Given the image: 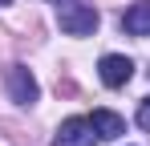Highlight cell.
I'll return each mask as SVG.
<instances>
[{
  "label": "cell",
  "instance_id": "6da1fadb",
  "mask_svg": "<svg viewBox=\"0 0 150 146\" xmlns=\"http://www.w3.org/2000/svg\"><path fill=\"white\" fill-rule=\"evenodd\" d=\"M57 24H61L69 37H89V33L98 28V8H93V4H61Z\"/></svg>",
  "mask_w": 150,
  "mask_h": 146
},
{
  "label": "cell",
  "instance_id": "7a4b0ae2",
  "mask_svg": "<svg viewBox=\"0 0 150 146\" xmlns=\"http://www.w3.org/2000/svg\"><path fill=\"white\" fill-rule=\"evenodd\" d=\"M4 81H8V97L16 101V106H33L37 101V77L25 69V65H8V73H4Z\"/></svg>",
  "mask_w": 150,
  "mask_h": 146
},
{
  "label": "cell",
  "instance_id": "3957f363",
  "mask_svg": "<svg viewBox=\"0 0 150 146\" xmlns=\"http://www.w3.org/2000/svg\"><path fill=\"white\" fill-rule=\"evenodd\" d=\"M93 142H98V130H93L89 118L61 122V130H57V138H53V146H93Z\"/></svg>",
  "mask_w": 150,
  "mask_h": 146
},
{
  "label": "cell",
  "instance_id": "277c9868",
  "mask_svg": "<svg viewBox=\"0 0 150 146\" xmlns=\"http://www.w3.org/2000/svg\"><path fill=\"white\" fill-rule=\"evenodd\" d=\"M98 73H101V81H105L110 89H118V85H126V81L134 77V61H130V57H118V53H110V57H101Z\"/></svg>",
  "mask_w": 150,
  "mask_h": 146
},
{
  "label": "cell",
  "instance_id": "5b68a950",
  "mask_svg": "<svg viewBox=\"0 0 150 146\" xmlns=\"http://www.w3.org/2000/svg\"><path fill=\"white\" fill-rule=\"evenodd\" d=\"M122 28L130 33V37H150V0H138V4L126 8Z\"/></svg>",
  "mask_w": 150,
  "mask_h": 146
},
{
  "label": "cell",
  "instance_id": "8992f818",
  "mask_svg": "<svg viewBox=\"0 0 150 146\" xmlns=\"http://www.w3.org/2000/svg\"><path fill=\"white\" fill-rule=\"evenodd\" d=\"M93 130H98V138H118V134H126V122L118 118V114H110V110H93Z\"/></svg>",
  "mask_w": 150,
  "mask_h": 146
},
{
  "label": "cell",
  "instance_id": "52a82bcc",
  "mask_svg": "<svg viewBox=\"0 0 150 146\" xmlns=\"http://www.w3.org/2000/svg\"><path fill=\"white\" fill-rule=\"evenodd\" d=\"M138 122H142V126H146V130H150V97H146V101H142V110H138Z\"/></svg>",
  "mask_w": 150,
  "mask_h": 146
},
{
  "label": "cell",
  "instance_id": "ba28073f",
  "mask_svg": "<svg viewBox=\"0 0 150 146\" xmlns=\"http://www.w3.org/2000/svg\"><path fill=\"white\" fill-rule=\"evenodd\" d=\"M0 4H12V0H0Z\"/></svg>",
  "mask_w": 150,
  "mask_h": 146
},
{
  "label": "cell",
  "instance_id": "9c48e42d",
  "mask_svg": "<svg viewBox=\"0 0 150 146\" xmlns=\"http://www.w3.org/2000/svg\"><path fill=\"white\" fill-rule=\"evenodd\" d=\"M57 4H61V0H57Z\"/></svg>",
  "mask_w": 150,
  "mask_h": 146
}]
</instances>
